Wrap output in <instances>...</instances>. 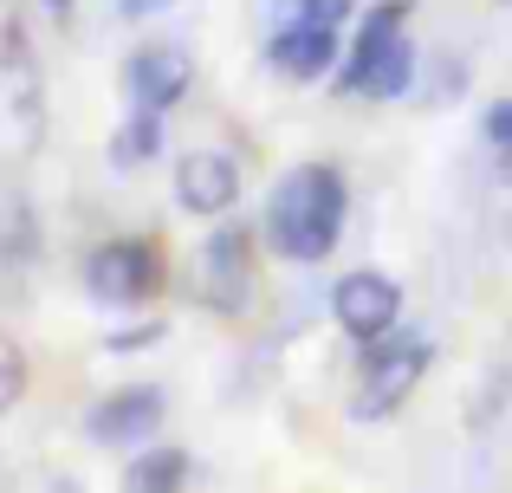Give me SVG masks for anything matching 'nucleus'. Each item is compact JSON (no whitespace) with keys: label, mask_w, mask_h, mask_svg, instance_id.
Returning <instances> with one entry per match:
<instances>
[{"label":"nucleus","mask_w":512,"mask_h":493,"mask_svg":"<svg viewBox=\"0 0 512 493\" xmlns=\"http://www.w3.org/2000/svg\"><path fill=\"white\" fill-rule=\"evenodd\" d=\"M344 215H350V195H344V176L331 163H299L273 182V202H266V247L279 260H331L344 234Z\"/></svg>","instance_id":"f257e3e1"},{"label":"nucleus","mask_w":512,"mask_h":493,"mask_svg":"<svg viewBox=\"0 0 512 493\" xmlns=\"http://www.w3.org/2000/svg\"><path fill=\"white\" fill-rule=\"evenodd\" d=\"M415 0H376L357 13V33L338 65V85L357 98H402L415 85V39H409Z\"/></svg>","instance_id":"f03ea898"},{"label":"nucleus","mask_w":512,"mask_h":493,"mask_svg":"<svg viewBox=\"0 0 512 493\" xmlns=\"http://www.w3.org/2000/svg\"><path fill=\"white\" fill-rule=\"evenodd\" d=\"M428 357H435V344L415 338V331H409V338H376L370 351H363L357 390H350V416H357V422H389L415 396Z\"/></svg>","instance_id":"7ed1b4c3"},{"label":"nucleus","mask_w":512,"mask_h":493,"mask_svg":"<svg viewBox=\"0 0 512 493\" xmlns=\"http://www.w3.org/2000/svg\"><path fill=\"white\" fill-rule=\"evenodd\" d=\"M156 286H163V260H156V241H137V234L104 241L85 260V292L98 305H117V312H124V305H143Z\"/></svg>","instance_id":"20e7f679"},{"label":"nucleus","mask_w":512,"mask_h":493,"mask_svg":"<svg viewBox=\"0 0 512 493\" xmlns=\"http://www.w3.org/2000/svg\"><path fill=\"white\" fill-rule=\"evenodd\" d=\"M331 318H338L344 338L376 344V338H389L396 318H402V286L389 273H376V266H357V273H344L338 286H331Z\"/></svg>","instance_id":"39448f33"},{"label":"nucleus","mask_w":512,"mask_h":493,"mask_svg":"<svg viewBox=\"0 0 512 493\" xmlns=\"http://www.w3.org/2000/svg\"><path fill=\"white\" fill-rule=\"evenodd\" d=\"M201 299L227 318H240L253 305V234L234 228V221L214 228L208 247H201Z\"/></svg>","instance_id":"423d86ee"},{"label":"nucleus","mask_w":512,"mask_h":493,"mask_svg":"<svg viewBox=\"0 0 512 493\" xmlns=\"http://www.w3.org/2000/svg\"><path fill=\"white\" fill-rule=\"evenodd\" d=\"M124 91H130L137 111H175V104L195 91V59H188L182 46H169V39L137 46L124 59Z\"/></svg>","instance_id":"0eeeda50"},{"label":"nucleus","mask_w":512,"mask_h":493,"mask_svg":"<svg viewBox=\"0 0 512 493\" xmlns=\"http://www.w3.org/2000/svg\"><path fill=\"white\" fill-rule=\"evenodd\" d=\"M163 429V390L156 383H130V390H111L104 403H91L85 435L98 448H143Z\"/></svg>","instance_id":"6e6552de"},{"label":"nucleus","mask_w":512,"mask_h":493,"mask_svg":"<svg viewBox=\"0 0 512 493\" xmlns=\"http://www.w3.org/2000/svg\"><path fill=\"white\" fill-rule=\"evenodd\" d=\"M175 202L188 215H227L240 202V163L221 150H188L175 163Z\"/></svg>","instance_id":"1a4fd4ad"},{"label":"nucleus","mask_w":512,"mask_h":493,"mask_svg":"<svg viewBox=\"0 0 512 493\" xmlns=\"http://www.w3.org/2000/svg\"><path fill=\"white\" fill-rule=\"evenodd\" d=\"M344 26H318V20H273V39H266V59L286 78H325L344 52Z\"/></svg>","instance_id":"9d476101"},{"label":"nucleus","mask_w":512,"mask_h":493,"mask_svg":"<svg viewBox=\"0 0 512 493\" xmlns=\"http://www.w3.org/2000/svg\"><path fill=\"white\" fill-rule=\"evenodd\" d=\"M182 481H188L182 448H143L124 468V493H182Z\"/></svg>","instance_id":"9b49d317"},{"label":"nucleus","mask_w":512,"mask_h":493,"mask_svg":"<svg viewBox=\"0 0 512 493\" xmlns=\"http://www.w3.org/2000/svg\"><path fill=\"white\" fill-rule=\"evenodd\" d=\"M156 150H163V111H137V117H130V124L111 137V163H117V169L150 163Z\"/></svg>","instance_id":"f8f14e48"},{"label":"nucleus","mask_w":512,"mask_h":493,"mask_svg":"<svg viewBox=\"0 0 512 493\" xmlns=\"http://www.w3.org/2000/svg\"><path fill=\"white\" fill-rule=\"evenodd\" d=\"M363 0H273V20H318V26H350Z\"/></svg>","instance_id":"ddd939ff"},{"label":"nucleus","mask_w":512,"mask_h":493,"mask_svg":"<svg viewBox=\"0 0 512 493\" xmlns=\"http://www.w3.org/2000/svg\"><path fill=\"white\" fill-rule=\"evenodd\" d=\"M33 247V215L13 195H0V253H26Z\"/></svg>","instance_id":"4468645a"},{"label":"nucleus","mask_w":512,"mask_h":493,"mask_svg":"<svg viewBox=\"0 0 512 493\" xmlns=\"http://www.w3.org/2000/svg\"><path fill=\"white\" fill-rule=\"evenodd\" d=\"M480 137H487V150L500 156V163H512V98H493L487 117H480Z\"/></svg>","instance_id":"2eb2a0df"},{"label":"nucleus","mask_w":512,"mask_h":493,"mask_svg":"<svg viewBox=\"0 0 512 493\" xmlns=\"http://www.w3.org/2000/svg\"><path fill=\"white\" fill-rule=\"evenodd\" d=\"M20 396H26V357L13 351L7 338H0V416H7V409L20 403Z\"/></svg>","instance_id":"dca6fc26"},{"label":"nucleus","mask_w":512,"mask_h":493,"mask_svg":"<svg viewBox=\"0 0 512 493\" xmlns=\"http://www.w3.org/2000/svg\"><path fill=\"white\" fill-rule=\"evenodd\" d=\"M506 396H512V364L500 357V370H493V377H487V390H480V403H474V422L500 416V409H506Z\"/></svg>","instance_id":"f3484780"},{"label":"nucleus","mask_w":512,"mask_h":493,"mask_svg":"<svg viewBox=\"0 0 512 493\" xmlns=\"http://www.w3.org/2000/svg\"><path fill=\"white\" fill-rule=\"evenodd\" d=\"M169 0H117V13H124V20H150V13H163Z\"/></svg>","instance_id":"a211bd4d"},{"label":"nucleus","mask_w":512,"mask_h":493,"mask_svg":"<svg viewBox=\"0 0 512 493\" xmlns=\"http://www.w3.org/2000/svg\"><path fill=\"white\" fill-rule=\"evenodd\" d=\"M52 493H85V487H78V481H52Z\"/></svg>","instance_id":"6ab92c4d"},{"label":"nucleus","mask_w":512,"mask_h":493,"mask_svg":"<svg viewBox=\"0 0 512 493\" xmlns=\"http://www.w3.org/2000/svg\"><path fill=\"white\" fill-rule=\"evenodd\" d=\"M46 7H52V13H72V0H46Z\"/></svg>","instance_id":"aec40b11"},{"label":"nucleus","mask_w":512,"mask_h":493,"mask_svg":"<svg viewBox=\"0 0 512 493\" xmlns=\"http://www.w3.org/2000/svg\"><path fill=\"white\" fill-rule=\"evenodd\" d=\"M506 234H512V215H506Z\"/></svg>","instance_id":"412c9836"}]
</instances>
